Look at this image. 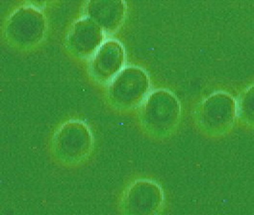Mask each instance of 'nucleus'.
I'll list each match as a JSON object with an SVG mask.
<instances>
[{"mask_svg": "<svg viewBox=\"0 0 254 215\" xmlns=\"http://www.w3.org/2000/svg\"><path fill=\"white\" fill-rule=\"evenodd\" d=\"M181 106L174 92L159 89L150 92L138 108V121L148 137L169 138L178 126Z\"/></svg>", "mask_w": 254, "mask_h": 215, "instance_id": "f257e3e1", "label": "nucleus"}, {"mask_svg": "<svg viewBox=\"0 0 254 215\" xmlns=\"http://www.w3.org/2000/svg\"><path fill=\"white\" fill-rule=\"evenodd\" d=\"M95 148V138L88 124L79 119L64 122L50 141L52 158L64 166H76L86 161Z\"/></svg>", "mask_w": 254, "mask_h": 215, "instance_id": "f03ea898", "label": "nucleus"}, {"mask_svg": "<svg viewBox=\"0 0 254 215\" xmlns=\"http://www.w3.org/2000/svg\"><path fill=\"white\" fill-rule=\"evenodd\" d=\"M151 92V81L140 66L129 65L115 77L107 86L106 97L114 109L122 112L139 108Z\"/></svg>", "mask_w": 254, "mask_h": 215, "instance_id": "7ed1b4c3", "label": "nucleus"}, {"mask_svg": "<svg viewBox=\"0 0 254 215\" xmlns=\"http://www.w3.org/2000/svg\"><path fill=\"white\" fill-rule=\"evenodd\" d=\"M48 31V21L40 8L27 5L17 8L4 27L6 41L19 49H30L43 42Z\"/></svg>", "mask_w": 254, "mask_h": 215, "instance_id": "20e7f679", "label": "nucleus"}, {"mask_svg": "<svg viewBox=\"0 0 254 215\" xmlns=\"http://www.w3.org/2000/svg\"><path fill=\"white\" fill-rule=\"evenodd\" d=\"M164 191L161 185L150 179H139L126 188L120 202L123 215H158L164 206Z\"/></svg>", "mask_w": 254, "mask_h": 215, "instance_id": "39448f33", "label": "nucleus"}, {"mask_svg": "<svg viewBox=\"0 0 254 215\" xmlns=\"http://www.w3.org/2000/svg\"><path fill=\"white\" fill-rule=\"evenodd\" d=\"M126 60V50L123 44L115 39L106 40L89 59V75L96 84L107 87L124 69Z\"/></svg>", "mask_w": 254, "mask_h": 215, "instance_id": "423d86ee", "label": "nucleus"}, {"mask_svg": "<svg viewBox=\"0 0 254 215\" xmlns=\"http://www.w3.org/2000/svg\"><path fill=\"white\" fill-rule=\"evenodd\" d=\"M106 32L92 18L84 16L74 22L68 32L65 45L68 52L79 59H91L102 46Z\"/></svg>", "mask_w": 254, "mask_h": 215, "instance_id": "0eeeda50", "label": "nucleus"}, {"mask_svg": "<svg viewBox=\"0 0 254 215\" xmlns=\"http://www.w3.org/2000/svg\"><path fill=\"white\" fill-rule=\"evenodd\" d=\"M127 13L125 0H88L84 8L85 16L92 18L108 34L123 26Z\"/></svg>", "mask_w": 254, "mask_h": 215, "instance_id": "6e6552de", "label": "nucleus"}, {"mask_svg": "<svg viewBox=\"0 0 254 215\" xmlns=\"http://www.w3.org/2000/svg\"><path fill=\"white\" fill-rule=\"evenodd\" d=\"M29 5H33V6H36L38 8H43V7H46L49 4L55 2L56 0H26Z\"/></svg>", "mask_w": 254, "mask_h": 215, "instance_id": "1a4fd4ad", "label": "nucleus"}]
</instances>
